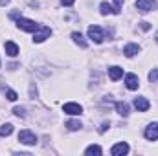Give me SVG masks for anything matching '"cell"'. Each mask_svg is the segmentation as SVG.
I'll use <instances>...</instances> for the list:
<instances>
[{
	"label": "cell",
	"mask_w": 158,
	"mask_h": 156,
	"mask_svg": "<svg viewBox=\"0 0 158 156\" xmlns=\"http://www.w3.org/2000/svg\"><path fill=\"white\" fill-rule=\"evenodd\" d=\"M17 26H19L22 31H31V33H35V31L40 28V24L33 22V20H30V18H22V17L17 20Z\"/></svg>",
	"instance_id": "1"
},
{
	"label": "cell",
	"mask_w": 158,
	"mask_h": 156,
	"mask_svg": "<svg viewBox=\"0 0 158 156\" xmlns=\"http://www.w3.org/2000/svg\"><path fill=\"white\" fill-rule=\"evenodd\" d=\"M19 142L24 145H35L37 143V136L31 130H20L19 132Z\"/></svg>",
	"instance_id": "2"
},
{
	"label": "cell",
	"mask_w": 158,
	"mask_h": 156,
	"mask_svg": "<svg viewBox=\"0 0 158 156\" xmlns=\"http://www.w3.org/2000/svg\"><path fill=\"white\" fill-rule=\"evenodd\" d=\"M88 37L94 40L96 44H99V42H103V39H105V31L99 26H90L88 28Z\"/></svg>",
	"instance_id": "3"
},
{
	"label": "cell",
	"mask_w": 158,
	"mask_h": 156,
	"mask_svg": "<svg viewBox=\"0 0 158 156\" xmlns=\"http://www.w3.org/2000/svg\"><path fill=\"white\" fill-rule=\"evenodd\" d=\"M50 35H52V30H50L48 26H40L39 30L33 33V42H37V44H39V42H44Z\"/></svg>",
	"instance_id": "4"
},
{
	"label": "cell",
	"mask_w": 158,
	"mask_h": 156,
	"mask_svg": "<svg viewBox=\"0 0 158 156\" xmlns=\"http://www.w3.org/2000/svg\"><path fill=\"white\" fill-rule=\"evenodd\" d=\"M156 6H158L156 0H136V7H138L142 13H147V11L155 9Z\"/></svg>",
	"instance_id": "5"
},
{
	"label": "cell",
	"mask_w": 158,
	"mask_h": 156,
	"mask_svg": "<svg viewBox=\"0 0 158 156\" xmlns=\"http://www.w3.org/2000/svg\"><path fill=\"white\" fill-rule=\"evenodd\" d=\"M145 138L149 140V142H155L158 140V123H151L149 127H145Z\"/></svg>",
	"instance_id": "6"
},
{
	"label": "cell",
	"mask_w": 158,
	"mask_h": 156,
	"mask_svg": "<svg viewBox=\"0 0 158 156\" xmlns=\"http://www.w3.org/2000/svg\"><path fill=\"white\" fill-rule=\"evenodd\" d=\"M63 110H64L66 114H70V116H79V114L83 112V107L77 105V103H66V105L63 107Z\"/></svg>",
	"instance_id": "7"
},
{
	"label": "cell",
	"mask_w": 158,
	"mask_h": 156,
	"mask_svg": "<svg viewBox=\"0 0 158 156\" xmlns=\"http://www.w3.org/2000/svg\"><path fill=\"white\" fill-rule=\"evenodd\" d=\"M110 153H112V156H123L129 153V145L125 143V142H121V143H116L112 149H110Z\"/></svg>",
	"instance_id": "8"
},
{
	"label": "cell",
	"mask_w": 158,
	"mask_h": 156,
	"mask_svg": "<svg viewBox=\"0 0 158 156\" xmlns=\"http://www.w3.org/2000/svg\"><path fill=\"white\" fill-rule=\"evenodd\" d=\"M125 86H127L129 90H136V88L140 86V81H138V76H134V74H129V76L125 77Z\"/></svg>",
	"instance_id": "9"
},
{
	"label": "cell",
	"mask_w": 158,
	"mask_h": 156,
	"mask_svg": "<svg viewBox=\"0 0 158 156\" xmlns=\"http://www.w3.org/2000/svg\"><path fill=\"white\" fill-rule=\"evenodd\" d=\"M134 107H136L140 112H147L149 107H151V103H149L145 97H136V99H134Z\"/></svg>",
	"instance_id": "10"
},
{
	"label": "cell",
	"mask_w": 158,
	"mask_h": 156,
	"mask_svg": "<svg viewBox=\"0 0 158 156\" xmlns=\"http://www.w3.org/2000/svg\"><path fill=\"white\" fill-rule=\"evenodd\" d=\"M4 48H6V53H7L9 57H17V55H19V46H17L13 40H7V42L4 44Z\"/></svg>",
	"instance_id": "11"
},
{
	"label": "cell",
	"mask_w": 158,
	"mask_h": 156,
	"mask_svg": "<svg viewBox=\"0 0 158 156\" xmlns=\"http://www.w3.org/2000/svg\"><path fill=\"white\" fill-rule=\"evenodd\" d=\"M138 51H140V46H138V44H127V46L123 48L125 57H134Z\"/></svg>",
	"instance_id": "12"
},
{
	"label": "cell",
	"mask_w": 158,
	"mask_h": 156,
	"mask_svg": "<svg viewBox=\"0 0 158 156\" xmlns=\"http://www.w3.org/2000/svg\"><path fill=\"white\" fill-rule=\"evenodd\" d=\"M121 76H123V68H119V66H110L109 68V77L112 81H118Z\"/></svg>",
	"instance_id": "13"
},
{
	"label": "cell",
	"mask_w": 158,
	"mask_h": 156,
	"mask_svg": "<svg viewBox=\"0 0 158 156\" xmlns=\"http://www.w3.org/2000/svg\"><path fill=\"white\" fill-rule=\"evenodd\" d=\"M116 110H118L119 116H123V117L129 116V105H127L125 101H118V103H116Z\"/></svg>",
	"instance_id": "14"
},
{
	"label": "cell",
	"mask_w": 158,
	"mask_h": 156,
	"mask_svg": "<svg viewBox=\"0 0 158 156\" xmlns=\"http://www.w3.org/2000/svg\"><path fill=\"white\" fill-rule=\"evenodd\" d=\"M101 153H103V151H101L99 145H90V147H86V151H85V154H88V156H99Z\"/></svg>",
	"instance_id": "15"
},
{
	"label": "cell",
	"mask_w": 158,
	"mask_h": 156,
	"mask_svg": "<svg viewBox=\"0 0 158 156\" xmlns=\"http://www.w3.org/2000/svg\"><path fill=\"white\" fill-rule=\"evenodd\" d=\"M72 39H74V42L79 44L81 48H86V40L83 39V35H81L79 31H74V33H72Z\"/></svg>",
	"instance_id": "16"
},
{
	"label": "cell",
	"mask_w": 158,
	"mask_h": 156,
	"mask_svg": "<svg viewBox=\"0 0 158 156\" xmlns=\"http://www.w3.org/2000/svg\"><path fill=\"white\" fill-rule=\"evenodd\" d=\"M99 11H101V15H109V13H114V7H112L109 2H101Z\"/></svg>",
	"instance_id": "17"
},
{
	"label": "cell",
	"mask_w": 158,
	"mask_h": 156,
	"mask_svg": "<svg viewBox=\"0 0 158 156\" xmlns=\"http://www.w3.org/2000/svg\"><path fill=\"white\" fill-rule=\"evenodd\" d=\"M11 132H13V125L11 123H6V125L0 127V136H9Z\"/></svg>",
	"instance_id": "18"
},
{
	"label": "cell",
	"mask_w": 158,
	"mask_h": 156,
	"mask_svg": "<svg viewBox=\"0 0 158 156\" xmlns=\"http://www.w3.org/2000/svg\"><path fill=\"white\" fill-rule=\"evenodd\" d=\"M66 127H68V130H79V129H81V121L72 119V121H68V123H66Z\"/></svg>",
	"instance_id": "19"
},
{
	"label": "cell",
	"mask_w": 158,
	"mask_h": 156,
	"mask_svg": "<svg viewBox=\"0 0 158 156\" xmlns=\"http://www.w3.org/2000/svg\"><path fill=\"white\" fill-rule=\"evenodd\" d=\"M149 81L151 83H158V68H153L149 72Z\"/></svg>",
	"instance_id": "20"
},
{
	"label": "cell",
	"mask_w": 158,
	"mask_h": 156,
	"mask_svg": "<svg viewBox=\"0 0 158 156\" xmlns=\"http://www.w3.org/2000/svg\"><path fill=\"white\" fill-rule=\"evenodd\" d=\"M6 96H7V99H9V101H17V97H19L15 90H7V92H6Z\"/></svg>",
	"instance_id": "21"
},
{
	"label": "cell",
	"mask_w": 158,
	"mask_h": 156,
	"mask_svg": "<svg viewBox=\"0 0 158 156\" xmlns=\"http://www.w3.org/2000/svg\"><path fill=\"white\" fill-rule=\"evenodd\" d=\"M13 114L19 117H24L26 114H24V109H20V107H17V109H13Z\"/></svg>",
	"instance_id": "22"
},
{
	"label": "cell",
	"mask_w": 158,
	"mask_h": 156,
	"mask_svg": "<svg viewBox=\"0 0 158 156\" xmlns=\"http://www.w3.org/2000/svg\"><path fill=\"white\" fill-rule=\"evenodd\" d=\"M121 4H123V0H114V13H119Z\"/></svg>",
	"instance_id": "23"
},
{
	"label": "cell",
	"mask_w": 158,
	"mask_h": 156,
	"mask_svg": "<svg viewBox=\"0 0 158 156\" xmlns=\"http://www.w3.org/2000/svg\"><path fill=\"white\" fill-rule=\"evenodd\" d=\"M140 28H142V30H149L151 26H149V22H140Z\"/></svg>",
	"instance_id": "24"
},
{
	"label": "cell",
	"mask_w": 158,
	"mask_h": 156,
	"mask_svg": "<svg viewBox=\"0 0 158 156\" xmlns=\"http://www.w3.org/2000/svg\"><path fill=\"white\" fill-rule=\"evenodd\" d=\"M74 2H76V0H61V4H63V6H72Z\"/></svg>",
	"instance_id": "25"
},
{
	"label": "cell",
	"mask_w": 158,
	"mask_h": 156,
	"mask_svg": "<svg viewBox=\"0 0 158 156\" xmlns=\"http://www.w3.org/2000/svg\"><path fill=\"white\" fill-rule=\"evenodd\" d=\"M107 129H109V123H107V121H105V123H103V125H101V129H99V132H105V130H107Z\"/></svg>",
	"instance_id": "26"
},
{
	"label": "cell",
	"mask_w": 158,
	"mask_h": 156,
	"mask_svg": "<svg viewBox=\"0 0 158 156\" xmlns=\"http://www.w3.org/2000/svg\"><path fill=\"white\" fill-rule=\"evenodd\" d=\"M6 4H9V0H0V6H6Z\"/></svg>",
	"instance_id": "27"
},
{
	"label": "cell",
	"mask_w": 158,
	"mask_h": 156,
	"mask_svg": "<svg viewBox=\"0 0 158 156\" xmlns=\"http://www.w3.org/2000/svg\"><path fill=\"white\" fill-rule=\"evenodd\" d=\"M156 42H158V33H156Z\"/></svg>",
	"instance_id": "28"
}]
</instances>
